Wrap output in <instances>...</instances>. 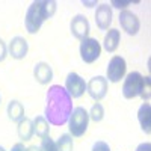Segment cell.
Wrapping results in <instances>:
<instances>
[{
    "instance_id": "cell-16",
    "label": "cell",
    "mask_w": 151,
    "mask_h": 151,
    "mask_svg": "<svg viewBox=\"0 0 151 151\" xmlns=\"http://www.w3.org/2000/svg\"><path fill=\"white\" fill-rule=\"evenodd\" d=\"M17 133H18V137L21 141H30L35 134L33 121L30 118H23L17 125Z\"/></svg>"
},
{
    "instance_id": "cell-19",
    "label": "cell",
    "mask_w": 151,
    "mask_h": 151,
    "mask_svg": "<svg viewBox=\"0 0 151 151\" xmlns=\"http://www.w3.org/2000/svg\"><path fill=\"white\" fill-rule=\"evenodd\" d=\"M56 142V147H58V151H73L74 150V142H73V136L65 133V134H60L58 137Z\"/></svg>"
},
{
    "instance_id": "cell-30",
    "label": "cell",
    "mask_w": 151,
    "mask_h": 151,
    "mask_svg": "<svg viewBox=\"0 0 151 151\" xmlns=\"http://www.w3.org/2000/svg\"><path fill=\"white\" fill-rule=\"evenodd\" d=\"M0 101H2V95H0Z\"/></svg>"
},
{
    "instance_id": "cell-13",
    "label": "cell",
    "mask_w": 151,
    "mask_h": 151,
    "mask_svg": "<svg viewBox=\"0 0 151 151\" xmlns=\"http://www.w3.org/2000/svg\"><path fill=\"white\" fill-rule=\"evenodd\" d=\"M33 76L40 85H47L53 79V68L47 62H38L33 68Z\"/></svg>"
},
{
    "instance_id": "cell-20",
    "label": "cell",
    "mask_w": 151,
    "mask_h": 151,
    "mask_svg": "<svg viewBox=\"0 0 151 151\" xmlns=\"http://www.w3.org/2000/svg\"><path fill=\"white\" fill-rule=\"evenodd\" d=\"M88 115H89V119H92L94 122H100L104 118V107L100 103H94L91 110L88 112Z\"/></svg>"
},
{
    "instance_id": "cell-28",
    "label": "cell",
    "mask_w": 151,
    "mask_h": 151,
    "mask_svg": "<svg viewBox=\"0 0 151 151\" xmlns=\"http://www.w3.org/2000/svg\"><path fill=\"white\" fill-rule=\"evenodd\" d=\"M26 151H41V148H40V147H36V145H32V147L26 148Z\"/></svg>"
},
{
    "instance_id": "cell-9",
    "label": "cell",
    "mask_w": 151,
    "mask_h": 151,
    "mask_svg": "<svg viewBox=\"0 0 151 151\" xmlns=\"http://www.w3.org/2000/svg\"><path fill=\"white\" fill-rule=\"evenodd\" d=\"M65 91L71 98H80L86 92V82L77 73H70L65 79Z\"/></svg>"
},
{
    "instance_id": "cell-2",
    "label": "cell",
    "mask_w": 151,
    "mask_h": 151,
    "mask_svg": "<svg viewBox=\"0 0 151 151\" xmlns=\"http://www.w3.org/2000/svg\"><path fill=\"white\" fill-rule=\"evenodd\" d=\"M58 3L55 0H36L27 8L26 17H24V26L26 30L32 35L38 33L45 20H50L56 12Z\"/></svg>"
},
{
    "instance_id": "cell-17",
    "label": "cell",
    "mask_w": 151,
    "mask_h": 151,
    "mask_svg": "<svg viewBox=\"0 0 151 151\" xmlns=\"http://www.w3.org/2000/svg\"><path fill=\"white\" fill-rule=\"evenodd\" d=\"M6 112H8V118L14 122H20L23 118H26L24 116V106L18 100H11L6 107Z\"/></svg>"
},
{
    "instance_id": "cell-12",
    "label": "cell",
    "mask_w": 151,
    "mask_h": 151,
    "mask_svg": "<svg viewBox=\"0 0 151 151\" xmlns=\"http://www.w3.org/2000/svg\"><path fill=\"white\" fill-rule=\"evenodd\" d=\"M29 52V44L24 40L23 36H14L11 40L9 45H8V53L9 56H12V59H24Z\"/></svg>"
},
{
    "instance_id": "cell-18",
    "label": "cell",
    "mask_w": 151,
    "mask_h": 151,
    "mask_svg": "<svg viewBox=\"0 0 151 151\" xmlns=\"http://www.w3.org/2000/svg\"><path fill=\"white\" fill-rule=\"evenodd\" d=\"M33 130H35V134L38 137H41V139L50 136V124L45 119V116H36L33 119Z\"/></svg>"
},
{
    "instance_id": "cell-22",
    "label": "cell",
    "mask_w": 151,
    "mask_h": 151,
    "mask_svg": "<svg viewBox=\"0 0 151 151\" xmlns=\"http://www.w3.org/2000/svg\"><path fill=\"white\" fill-rule=\"evenodd\" d=\"M40 148H41V151H58L56 142H55L50 136L44 137L42 142H41V145H40Z\"/></svg>"
},
{
    "instance_id": "cell-27",
    "label": "cell",
    "mask_w": 151,
    "mask_h": 151,
    "mask_svg": "<svg viewBox=\"0 0 151 151\" xmlns=\"http://www.w3.org/2000/svg\"><path fill=\"white\" fill-rule=\"evenodd\" d=\"M112 5L115 6V8H118V9H124V8L127 6L129 3H119V2H112Z\"/></svg>"
},
{
    "instance_id": "cell-6",
    "label": "cell",
    "mask_w": 151,
    "mask_h": 151,
    "mask_svg": "<svg viewBox=\"0 0 151 151\" xmlns=\"http://www.w3.org/2000/svg\"><path fill=\"white\" fill-rule=\"evenodd\" d=\"M125 70H127L125 59L122 56H113L109 60V65L106 70V76H107L106 80L112 83L121 82V79H124V76H125Z\"/></svg>"
},
{
    "instance_id": "cell-5",
    "label": "cell",
    "mask_w": 151,
    "mask_h": 151,
    "mask_svg": "<svg viewBox=\"0 0 151 151\" xmlns=\"http://www.w3.org/2000/svg\"><path fill=\"white\" fill-rule=\"evenodd\" d=\"M101 55V45L95 38H86L80 42V58L85 64H92Z\"/></svg>"
},
{
    "instance_id": "cell-21",
    "label": "cell",
    "mask_w": 151,
    "mask_h": 151,
    "mask_svg": "<svg viewBox=\"0 0 151 151\" xmlns=\"http://www.w3.org/2000/svg\"><path fill=\"white\" fill-rule=\"evenodd\" d=\"M139 97H142V100L147 103L150 97H151V83H150V77H144V83H142V89H141V94Z\"/></svg>"
},
{
    "instance_id": "cell-25",
    "label": "cell",
    "mask_w": 151,
    "mask_h": 151,
    "mask_svg": "<svg viewBox=\"0 0 151 151\" xmlns=\"http://www.w3.org/2000/svg\"><path fill=\"white\" fill-rule=\"evenodd\" d=\"M136 151H151V145H150V142H144V144H141V145H137Z\"/></svg>"
},
{
    "instance_id": "cell-3",
    "label": "cell",
    "mask_w": 151,
    "mask_h": 151,
    "mask_svg": "<svg viewBox=\"0 0 151 151\" xmlns=\"http://www.w3.org/2000/svg\"><path fill=\"white\" fill-rule=\"evenodd\" d=\"M88 124H89V115H88V110L82 106L74 107L70 119H68V130L70 134L74 137H80L86 133L88 130Z\"/></svg>"
},
{
    "instance_id": "cell-7",
    "label": "cell",
    "mask_w": 151,
    "mask_h": 151,
    "mask_svg": "<svg viewBox=\"0 0 151 151\" xmlns=\"http://www.w3.org/2000/svg\"><path fill=\"white\" fill-rule=\"evenodd\" d=\"M86 92L89 97L98 103L100 100H103L107 94V80L103 76H95L89 82L86 83Z\"/></svg>"
},
{
    "instance_id": "cell-14",
    "label": "cell",
    "mask_w": 151,
    "mask_h": 151,
    "mask_svg": "<svg viewBox=\"0 0 151 151\" xmlns=\"http://www.w3.org/2000/svg\"><path fill=\"white\" fill-rule=\"evenodd\" d=\"M137 121L141 124V129L150 134L151 133V107L150 103H144L137 110Z\"/></svg>"
},
{
    "instance_id": "cell-26",
    "label": "cell",
    "mask_w": 151,
    "mask_h": 151,
    "mask_svg": "<svg viewBox=\"0 0 151 151\" xmlns=\"http://www.w3.org/2000/svg\"><path fill=\"white\" fill-rule=\"evenodd\" d=\"M11 151H26V147H24L21 142H18V144H15L14 147H12Z\"/></svg>"
},
{
    "instance_id": "cell-8",
    "label": "cell",
    "mask_w": 151,
    "mask_h": 151,
    "mask_svg": "<svg viewBox=\"0 0 151 151\" xmlns=\"http://www.w3.org/2000/svg\"><path fill=\"white\" fill-rule=\"evenodd\" d=\"M119 24H121V29L130 36L137 35V32L141 29V21L137 18V15L129 9H122L119 12Z\"/></svg>"
},
{
    "instance_id": "cell-15",
    "label": "cell",
    "mask_w": 151,
    "mask_h": 151,
    "mask_svg": "<svg viewBox=\"0 0 151 151\" xmlns=\"http://www.w3.org/2000/svg\"><path fill=\"white\" fill-rule=\"evenodd\" d=\"M119 40H121V32L118 29H109L103 41L104 50L109 53H113L119 47Z\"/></svg>"
},
{
    "instance_id": "cell-10",
    "label": "cell",
    "mask_w": 151,
    "mask_h": 151,
    "mask_svg": "<svg viewBox=\"0 0 151 151\" xmlns=\"http://www.w3.org/2000/svg\"><path fill=\"white\" fill-rule=\"evenodd\" d=\"M70 30L73 33L74 38H77L79 41H83L86 40V38H89V21H88V18L82 14H77L70 23Z\"/></svg>"
},
{
    "instance_id": "cell-29",
    "label": "cell",
    "mask_w": 151,
    "mask_h": 151,
    "mask_svg": "<svg viewBox=\"0 0 151 151\" xmlns=\"http://www.w3.org/2000/svg\"><path fill=\"white\" fill-rule=\"evenodd\" d=\"M0 151H6V150H5L3 147H0Z\"/></svg>"
},
{
    "instance_id": "cell-23",
    "label": "cell",
    "mask_w": 151,
    "mask_h": 151,
    "mask_svg": "<svg viewBox=\"0 0 151 151\" xmlns=\"http://www.w3.org/2000/svg\"><path fill=\"white\" fill-rule=\"evenodd\" d=\"M91 151H110V147L109 144H106L104 141H97L94 145H92V150Z\"/></svg>"
},
{
    "instance_id": "cell-11",
    "label": "cell",
    "mask_w": 151,
    "mask_h": 151,
    "mask_svg": "<svg viewBox=\"0 0 151 151\" xmlns=\"http://www.w3.org/2000/svg\"><path fill=\"white\" fill-rule=\"evenodd\" d=\"M112 18H113V12H112V6L107 3H101L100 6H97L95 11V24L100 30H109V26L112 24Z\"/></svg>"
},
{
    "instance_id": "cell-24",
    "label": "cell",
    "mask_w": 151,
    "mask_h": 151,
    "mask_svg": "<svg viewBox=\"0 0 151 151\" xmlns=\"http://www.w3.org/2000/svg\"><path fill=\"white\" fill-rule=\"evenodd\" d=\"M8 56V45L5 44V41L0 38V62H3Z\"/></svg>"
},
{
    "instance_id": "cell-4",
    "label": "cell",
    "mask_w": 151,
    "mask_h": 151,
    "mask_svg": "<svg viewBox=\"0 0 151 151\" xmlns=\"http://www.w3.org/2000/svg\"><path fill=\"white\" fill-rule=\"evenodd\" d=\"M142 83H144V76L137 71H132L127 74L124 83H122V95L124 98L132 100L141 94L142 89Z\"/></svg>"
},
{
    "instance_id": "cell-1",
    "label": "cell",
    "mask_w": 151,
    "mask_h": 151,
    "mask_svg": "<svg viewBox=\"0 0 151 151\" xmlns=\"http://www.w3.org/2000/svg\"><path fill=\"white\" fill-rule=\"evenodd\" d=\"M73 112V98L60 85H52L45 97V119L48 124L60 127L68 122Z\"/></svg>"
}]
</instances>
